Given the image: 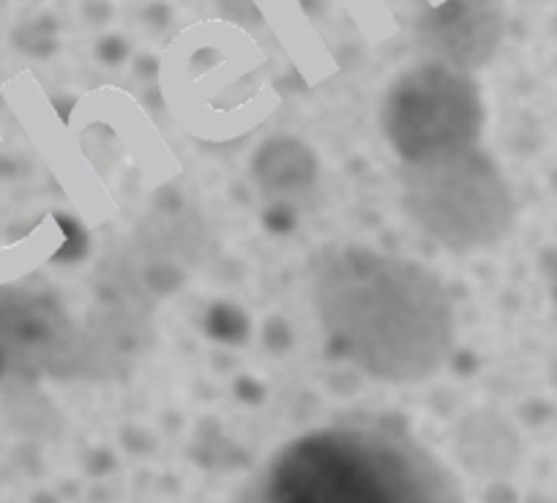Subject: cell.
<instances>
[{"instance_id": "1", "label": "cell", "mask_w": 557, "mask_h": 503, "mask_svg": "<svg viewBox=\"0 0 557 503\" xmlns=\"http://www.w3.org/2000/svg\"><path fill=\"white\" fill-rule=\"evenodd\" d=\"M312 302L331 351L372 381L421 383L451 356V293L416 260L367 246L331 252L312 274Z\"/></svg>"}, {"instance_id": "2", "label": "cell", "mask_w": 557, "mask_h": 503, "mask_svg": "<svg viewBox=\"0 0 557 503\" xmlns=\"http://www.w3.org/2000/svg\"><path fill=\"white\" fill-rule=\"evenodd\" d=\"M271 501L374 503L437 501L448 481L407 438L377 430H325L298 438L268 470Z\"/></svg>"}, {"instance_id": "3", "label": "cell", "mask_w": 557, "mask_h": 503, "mask_svg": "<svg viewBox=\"0 0 557 503\" xmlns=\"http://www.w3.org/2000/svg\"><path fill=\"white\" fill-rule=\"evenodd\" d=\"M401 200L418 228L454 252L495 244L513 222L511 192L475 146L401 164Z\"/></svg>"}, {"instance_id": "4", "label": "cell", "mask_w": 557, "mask_h": 503, "mask_svg": "<svg viewBox=\"0 0 557 503\" xmlns=\"http://www.w3.org/2000/svg\"><path fill=\"white\" fill-rule=\"evenodd\" d=\"M380 130L401 164L473 148L484 130L479 85L454 63H416L385 90Z\"/></svg>"}, {"instance_id": "5", "label": "cell", "mask_w": 557, "mask_h": 503, "mask_svg": "<svg viewBox=\"0 0 557 503\" xmlns=\"http://www.w3.org/2000/svg\"><path fill=\"white\" fill-rule=\"evenodd\" d=\"M251 175L268 192H298L314 184L318 159L296 137H273L251 159Z\"/></svg>"}]
</instances>
